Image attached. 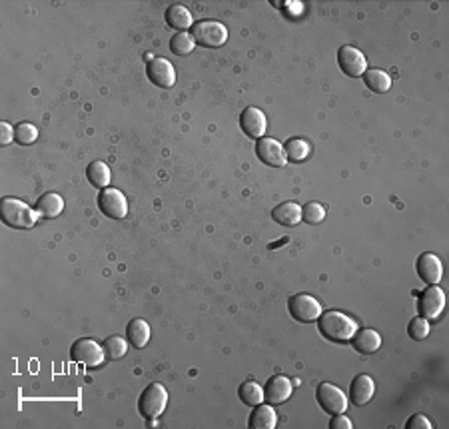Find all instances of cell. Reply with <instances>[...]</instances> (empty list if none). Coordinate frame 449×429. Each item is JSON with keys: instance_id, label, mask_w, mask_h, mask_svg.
<instances>
[{"instance_id": "28", "label": "cell", "mask_w": 449, "mask_h": 429, "mask_svg": "<svg viewBox=\"0 0 449 429\" xmlns=\"http://www.w3.org/2000/svg\"><path fill=\"white\" fill-rule=\"evenodd\" d=\"M104 354L108 359H120V357L126 356V352H128V340L124 338H120V335H112V338H108L106 342H104Z\"/></svg>"}, {"instance_id": "21", "label": "cell", "mask_w": 449, "mask_h": 429, "mask_svg": "<svg viewBox=\"0 0 449 429\" xmlns=\"http://www.w3.org/2000/svg\"><path fill=\"white\" fill-rule=\"evenodd\" d=\"M64 210V200L60 194L56 192H46L44 196H40L37 202V212L40 214V218H58Z\"/></svg>"}, {"instance_id": "32", "label": "cell", "mask_w": 449, "mask_h": 429, "mask_svg": "<svg viewBox=\"0 0 449 429\" xmlns=\"http://www.w3.org/2000/svg\"><path fill=\"white\" fill-rule=\"evenodd\" d=\"M405 428L408 429H434V425H431V421H429L427 417L422 416V414H417V416H412L410 419H408Z\"/></svg>"}, {"instance_id": "7", "label": "cell", "mask_w": 449, "mask_h": 429, "mask_svg": "<svg viewBox=\"0 0 449 429\" xmlns=\"http://www.w3.org/2000/svg\"><path fill=\"white\" fill-rule=\"evenodd\" d=\"M315 399L320 407L324 409L325 414L330 416H337V414H344L348 409V395L341 392L337 385L334 383H320L318 390H315Z\"/></svg>"}, {"instance_id": "22", "label": "cell", "mask_w": 449, "mask_h": 429, "mask_svg": "<svg viewBox=\"0 0 449 429\" xmlns=\"http://www.w3.org/2000/svg\"><path fill=\"white\" fill-rule=\"evenodd\" d=\"M126 340L130 345L134 347H144L146 343L150 342V326L146 319H132L128 326H126Z\"/></svg>"}, {"instance_id": "14", "label": "cell", "mask_w": 449, "mask_h": 429, "mask_svg": "<svg viewBox=\"0 0 449 429\" xmlns=\"http://www.w3.org/2000/svg\"><path fill=\"white\" fill-rule=\"evenodd\" d=\"M415 270H417V276H419L427 286H436V283H439L441 282V276H443L441 260H439L436 254H429V252H425V254H422V256L417 257Z\"/></svg>"}, {"instance_id": "6", "label": "cell", "mask_w": 449, "mask_h": 429, "mask_svg": "<svg viewBox=\"0 0 449 429\" xmlns=\"http://www.w3.org/2000/svg\"><path fill=\"white\" fill-rule=\"evenodd\" d=\"M70 359H74L76 364H82L86 368H98V366L104 364L106 354H104V347L98 342L82 338V340L72 343V347H70Z\"/></svg>"}, {"instance_id": "23", "label": "cell", "mask_w": 449, "mask_h": 429, "mask_svg": "<svg viewBox=\"0 0 449 429\" xmlns=\"http://www.w3.org/2000/svg\"><path fill=\"white\" fill-rule=\"evenodd\" d=\"M86 178L90 184L94 186V188H108L110 184V180H112V172L110 168L104 164V162H100V160H94V162H90L86 168Z\"/></svg>"}, {"instance_id": "13", "label": "cell", "mask_w": 449, "mask_h": 429, "mask_svg": "<svg viewBox=\"0 0 449 429\" xmlns=\"http://www.w3.org/2000/svg\"><path fill=\"white\" fill-rule=\"evenodd\" d=\"M146 74H148L150 82L156 84L158 88H172L176 82L174 66L166 58H150Z\"/></svg>"}, {"instance_id": "3", "label": "cell", "mask_w": 449, "mask_h": 429, "mask_svg": "<svg viewBox=\"0 0 449 429\" xmlns=\"http://www.w3.org/2000/svg\"><path fill=\"white\" fill-rule=\"evenodd\" d=\"M168 405V392L162 383H150L138 399V411L144 419H156L162 416Z\"/></svg>"}, {"instance_id": "30", "label": "cell", "mask_w": 449, "mask_h": 429, "mask_svg": "<svg viewBox=\"0 0 449 429\" xmlns=\"http://www.w3.org/2000/svg\"><path fill=\"white\" fill-rule=\"evenodd\" d=\"M429 319L422 318V316H415V318L410 321V326H408V333H410V338H412L413 342H422L425 340L427 335H429Z\"/></svg>"}, {"instance_id": "29", "label": "cell", "mask_w": 449, "mask_h": 429, "mask_svg": "<svg viewBox=\"0 0 449 429\" xmlns=\"http://www.w3.org/2000/svg\"><path fill=\"white\" fill-rule=\"evenodd\" d=\"M14 140L22 146H30L38 140V128L30 122H20L14 128Z\"/></svg>"}, {"instance_id": "10", "label": "cell", "mask_w": 449, "mask_h": 429, "mask_svg": "<svg viewBox=\"0 0 449 429\" xmlns=\"http://www.w3.org/2000/svg\"><path fill=\"white\" fill-rule=\"evenodd\" d=\"M256 156L262 160L266 166H272V168H284L287 164L284 146L278 140L268 138V136L256 140Z\"/></svg>"}, {"instance_id": "4", "label": "cell", "mask_w": 449, "mask_h": 429, "mask_svg": "<svg viewBox=\"0 0 449 429\" xmlns=\"http://www.w3.org/2000/svg\"><path fill=\"white\" fill-rule=\"evenodd\" d=\"M192 37L196 44L206 49H220L228 40V28L218 20H200L192 26Z\"/></svg>"}, {"instance_id": "19", "label": "cell", "mask_w": 449, "mask_h": 429, "mask_svg": "<svg viewBox=\"0 0 449 429\" xmlns=\"http://www.w3.org/2000/svg\"><path fill=\"white\" fill-rule=\"evenodd\" d=\"M351 342H353V347H356L360 354L370 356V354H375V352L382 347V335L375 330L365 328V330H358V333L353 335Z\"/></svg>"}, {"instance_id": "2", "label": "cell", "mask_w": 449, "mask_h": 429, "mask_svg": "<svg viewBox=\"0 0 449 429\" xmlns=\"http://www.w3.org/2000/svg\"><path fill=\"white\" fill-rule=\"evenodd\" d=\"M0 212H2V222L14 230H30L37 226L40 218L37 210H32L22 200H16V198H4Z\"/></svg>"}, {"instance_id": "1", "label": "cell", "mask_w": 449, "mask_h": 429, "mask_svg": "<svg viewBox=\"0 0 449 429\" xmlns=\"http://www.w3.org/2000/svg\"><path fill=\"white\" fill-rule=\"evenodd\" d=\"M318 328H320V333L330 342H351L360 330L356 319L337 309L322 312L318 318Z\"/></svg>"}, {"instance_id": "33", "label": "cell", "mask_w": 449, "mask_h": 429, "mask_svg": "<svg viewBox=\"0 0 449 429\" xmlns=\"http://www.w3.org/2000/svg\"><path fill=\"white\" fill-rule=\"evenodd\" d=\"M14 140V128L8 122L0 124V144L2 146H8Z\"/></svg>"}, {"instance_id": "9", "label": "cell", "mask_w": 449, "mask_h": 429, "mask_svg": "<svg viewBox=\"0 0 449 429\" xmlns=\"http://www.w3.org/2000/svg\"><path fill=\"white\" fill-rule=\"evenodd\" d=\"M445 309V294L439 286H429L425 292L419 294L417 300V312L425 319H437L441 312Z\"/></svg>"}, {"instance_id": "5", "label": "cell", "mask_w": 449, "mask_h": 429, "mask_svg": "<svg viewBox=\"0 0 449 429\" xmlns=\"http://www.w3.org/2000/svg\"><path fill=\"white\" fill-rule=\"evenodd\" d=\"M287 309H289V316L296 319V321H301V324L318 321L320 314L324 312L322 304L310 294L292 295L289 302H287Z\"/></svg>"}, {"instance_id": "27", "label": "cell", "mask_w": 449, "mask_h": 429, "mask_svg": "<svg viewBox=\"0 0 449 429\" xmlns=\"http://www.w3.org/2000/svg\"><path fill=\"white\" fill-rule=\"evenodd\" d=\"M196 40L190 32H176L172 40H170V50L176 56H188L190 52H194Z\"/></svg>"}, {"instance_id": "15", "label": "cell", "mask_w": 449, "mask_h": 429, "mask_svg": "<svg viewBox=\"0 0 449 429\" xmlns=\"http://www.w3.org/2000/svg\"><path fill=\"white\" fill-rule=\"evenodd\" d=\"M375 393V383L367 373H360L356 376L351 383H349V399L356 407L370 404Z\"/></svg>"}, {"instance_id": "16", "label": "cell", "mask_w": 449, "mask_h": 429, "mask_svg": "<svg viewBox=\"0 0 449 429\" xmlns=\"http://www.w3.org/2000/svg\"><path fill=\"white\" fill-rule=\"evenodd\" d=\"M289 395H292V381L287 380L286 376L270 378L266 388H263V399L272 405L284 404L289 399Z\"/></svg>"}, {"instance_id": "25", "label": "cell", "mask_w": 449, "mask_h": 429, "mask_svg": "<svg viewBox=\"0 0 449 429\" xmlns=\"http://www.w3.org/2000/svg\"><path fill=\"white\" fill-rule=\"evenodd\" d=\"M363 82L370 90H374L377 94H386L391 88V76L384 70H379V68H367L363 74Z\"/></svg>"}, {"instance_id": "24", "label": "cell", "mask_w": 449, "mask_h": 429, "mask_svg": "<svg viewBox=\"0 0 449 429\" xmlns=\"http://www.w3.org/2000/svg\"><path fill=\"white\" fill-rule=\"evenodd\" d=\"M286 158L289 162H294V164H299V162H304V160L310 158V154H312V144L306 140V138H289L286 142Z\"/></svg>"}, {"instance_id": "17", "label": "cell", "mask_w": 449, "mask_h": 429, "mask_svg": "<svg viewBox=\"0 0 449 429\" xmlns=\"http://www.w3.org/2000/svg\"><path fill=\"white\" fill-rule=\"evenodd\" d=\"M164 18H166V25L178 30V32H188V28L194 26V16H192V13L188 11L184 4H172V6H168Z\"/></svg>"}, {"instance_id": "20", "label": "cell", "mask_w": 449, "mask_h": 429, "mask_svg": "<svg viewBox=\"0 0 449 429\" xmlns=\"http://www.w3.org/2000/svg\"><path fill=\"white\" fill-rule=\"evenodd\" d=\"M272 216L280 226L292 228V226H298L301 222V206L296 202H282L280 206L272 210Z\"/></svg>"}, {"instance_id": "26", "label": "cell", "mask_w": 449, "mask_h": 429, "mask_svg": "<svg viewBox=\"0 0 449 429\" xmlns=\"http://www.w3.org/2000/svg\"><path fill=\"white\" fill-rule=\"evenodd\" d=\"M237 395H240L242 404L249 405V407H256L263 402L262 385L256 381H244L237 390Z\"/></svg>"}, {"instance_id": "34", "label": "cell", "mask_w": 449, "mask_h": 429, "mask_svg": "<svg viewBox=\"0 0 449 429\" xmlns=\"http://www.w3.org/2000/svg\"><path fill=\"white\" fill-rule=\"evenodd\" d=\"M351 428H353L351 419L344 416V414H337V416H334V419L330 421V429H351Z\"/></svg>"}, {"instance_id": "8", "label": "cell", "mask_w": 449, "mask_h": 429, "mask_svg": "<svg viewBox=\"0 0 449 429\" xmlns=\"http://www.w3.org/2000/svg\"><path fill=\"white\" fill-rule=\"evenodd\" d=\"M98 208L112 220H124L128 216V200L118 188H104L98 194Z\"/></svg>"}, {"instance_id": "12", "label": "cell", "mask_w": 449, "mask_h": 429, "mask_svg": "<svg viewBox=\"0 0 449 429\" xmlns=\"http://www.w3.org/2000/svg\"><path fill=\"white\" fill-rule=\"evenodd\" d=\"M240 128L242 132L252 138V140H260L266 136V128H268V120L266 114L256 106H248L240 114Z\"/></svg>"}, {"instance_id": "11", "label": "cell", "mask_w": 449, "mask_h": 429, "mask_svg": "<svg viewBox=\"0 0 449 429\" xmlns=\"http://www.w3.org/2000/svg\"><path fill=\"white\" fill-rule=\"evenodd\" d=\"M337 64L341 68V72L349 78H358L363 76L367 70V60L363 56L362 50L353 49V46H341L337 52Z\"/></svg>"}, {"instance_id": "18", "label": "cell", "mask_w": 449, "mask_h": 429, "mask_svg": "<svg viewBox=\"0 0 449 429\" xmlns=\"http://www.w3.org/2000/svg\"><path fill=\"white\" fill-rule=\"evenodd\" d=\"M249 429H274L278 425V416L272 404H260L254 407L249 416Z\"/></svg>"}, {"instance_id": "31", "label": "cell", "mask_w": 449, "mask_h": 429, "mask_svg": "<svg viewBox=\"0 0 449 429\" xmlns=\"http://www.w3.org/2000/svg\"><path fill=\"white\" fill-rule=\"evenodd\" d=\"M325 218V208L320 204V202H308L304 208H301V220H306L308 224H322Z\"/></svg>"}]
</instances>
